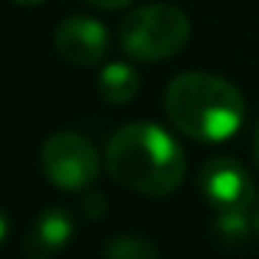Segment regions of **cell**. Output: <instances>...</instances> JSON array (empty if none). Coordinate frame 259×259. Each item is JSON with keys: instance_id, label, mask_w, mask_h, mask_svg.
Segmentation results:
<instances>
[{"instance_id": "obj_5", "label": "cell", "mask_w": 259, "mask_h": 259, "mask_svg": "<svg viewBox=\"0 0 259 259\" xmlns=\"http://www.w3.org/2000/svg\"><path fill=\"white\" fill-rule=\"evenodd\" d=\"M201 195L214 212H251L256 206L253 179L237 159L214 156L201 167L198 176Z\"/></svg>"}, {"instance_id": "obj_7", "label": "cell", "mask_w": 259, "mask_h": 259, "mask_svg": "<svg viewBox=\"0 0 259 259\" xmlns=\"http://www.w3.org/2000/svg\"><path fill=\"white\" fill-rule=\"evenodd\" d=\"M75 240V218L70 209L64 206H45L34 218L28 234H25L23 245L28 253H42V256H53V253L70 248Z\"/></svg>"}, {"instance_id": "obj_2", "label": "cell", "mask_w": 259, "mask_h": 259, "mask_svg": "<svg viewBox=\"0 0 259 259\" xmlns=\"http://www.w3.org/2000/svg\"><path fill=\"white\" fill-rule=\"evenodd\" d=\"M167 120L198 142H226L242 128L245 98L231 81L192 70L170 81L164 92Z\"/></svg>"}, {"instance_id": "obj_8", "label": "cell", "mask_w": 259, "mask_h": 259, "mask_svg": "<svg viewBox=\"0 0 259 259\" xmlns=\"http://www.w3.org/2000/svg\"><path fill=\"white\" fill-rule=\"evenodd\" d=\"M140 92V75L131 64L125 62H112L98 73V95L112 106L131 103Z\"/></svg>"}, {"instance_id": "obj_15", "label": "cell", "mask_w": 259, "mask_h": 259, "mask_svg": "<svg viewBox=\"0 0 259 259\" xmlns=\"http://www.w3.org/2000/svg\"><path fill=\"white\" fill-rule=\"evenodd\" d=\"M28 259H53V256H42V253H31Z\"/></svg>"}, {"instance_id": "obj_13", "label": "cell", "mask_w": 259, "mask_h": 259, "mask_svg": "<svg viewBox=\"0 0 259 259\" xmlns=\"http://www.w3.org/2000/svg\"><path fill=\"white\" fill-rule=\"evenodd\" d=\"M14 6H25V9H31V6H39V3H45V0H12Z\"/></svg>"}, {"instance_id": "obj_9", "label": "cell", "mask_w": 259, "mask_h": 259, "mask_svg": "<svg viewBox=\"0 0 259 259\" xmlns=\"http://www.w3.org/2000/svg\"><path fill=\"white\" fill-rule=\"evenodd\" d=\"M106 259H159L156 248L140 237H114L106 245Z\"/></svg>"}, {"instance_id": "obj_10", "label": "cell", "mask_w": 259, "mask_h": 259, "mask_svg": "<svg viewBox=\"0 0 259 259\" xmlns=\"http://www.w3.org/2000/svg\"><path fill=\"white\" fill-rule=\"evenodd\" d=\"M84 3H90V6H95V9H103V12H117V9L131 6L134 0H84Z\"/></svg>"}, {"instance_id": "obj_12", "label": "cell", "mask_w": 259, "mask_h": 259, "mask_svg": "<svg viewBox=\"0 0 259 259\" xmlns=\"http://www.w3.org/2000/svg\"><path fill=\"white\" fill-rule=\"evenodd\" d=\"M253 162L259 167V123H256V131H253Z\"/></svg>"}, {"instance_id": "obj_3", "label": "cell", "mask_w": 259, "mask_h": 259, "mask_svg": "<svg viewBox=\"0 0 259 259\" xmlns=\"http://www.w3.org/2000/svg\"><path fill=\"white\" fill-rule=\"evenodd\" d=\"M190 42V17L173 3L131 9L120 23V45L137 62H162Z\"/></svg>"}, {"instance_id": "obj_14", "label": "cell", "mask_w": 259, "mask_h": 259, "mask_svg": "<svg viewBox=\"0 0 259 259\" xmlns=\"http://www.w3.org/2000/svg\"><path fill=\"white\" fill-rule=\"evenodd\" d=\"M253 231H256V237H259V206L253 209Z\"/></svg>"}, {"instance_id": "obj_4", "label": "cell", "mask_w": 259, "mask_h": 259, "mask_svg": "<svg viewBox=\"0 0 259 259\" xmlns=\"http://www.w3.org/2000/svg\"><path fill=\"white\" fill-rule=\"evenodd\" d=\"M39 164L45 179L64 192H81L95 184L101 173V153L75 131H56L39 148Z\"/></svg>"}, {"instance_id": "obj_11", "label": "cell", "mask_w": 259, "mask_h": 259, "mask_svg": "<svg viewBox=\"0 0 259 259\" xmlns=\"http://www.w3.org/2000/svg\"><path fill=\"white\" fill-rule=\"evenodd\" d=\"M9 229H12V220H9V214L0 209V245L6 242V237H9Z\"/></svg>"}, {"instance_id": "obj_1", "label": "cell", "mask_w": 259, "mask_h": 259, "mask_svg": "<svg viewBox=\"0 0 259 259\" xmlns=\"http://www.w3.org/2000/svg\"><path fill=\"white\" fill-rule=\"evenodd\" d=\"M109 176L120 187L148 198H164L179 190L187 173L181 142L156 123H128L114 131L106 145Z\"/></svg>"}, {"instance_id": "obj_6", "label": "cell", "mask_w": 259, "mask_h": 259, "mask_svg": "<svg viewBox=\"0 0 259 259\" xmlns=\"http://www.w3.org/2000/svg\"><path fill=\"white\" fill-rule=\"evenodd\" d=\"M53 45L64 62L75 67H92L109 53V31L101 20L75 14L59 23Z\"/></svg>"}]
</instances>
